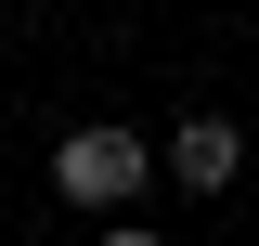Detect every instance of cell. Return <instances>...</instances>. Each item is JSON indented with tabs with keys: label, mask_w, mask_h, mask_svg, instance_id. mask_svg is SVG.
<instances>
[{
	"label": "cell",
	"mask_w": 259,
	"mask_h": 246,
	"mask_svg": "<svg viewBox=\"0 0 259 246\" xmlns=\"http://www.w3.org/2000/svg\"><path fill=\"white\" fill-rule=\"evenodd\" d=\"M143 182H168V143H143V130H117V117H78L52 143V194H65V208L143 220Z\"/></svg>",
	"instance_id": "obj_1"
},
{
	"label": "cell",
	"mask_w": 259,
	"mask_h": 246,
	"mask_svg": "<svg viewBox=\"0 0 259 246\" xmlns=\"http://www.w3.org/2000/svg\"><path fill=\"white\" fill-rule=\"evenodd\" d=\"M168 182H182V194H233V182H246V130H233V117H182V130H168Z\"/></svg>",
	"instance_id": "obj_2"
},
{
	"label": "cell",
	"mask_w": 259,
	"mask_h": 246,
	"mask_svg": "<svg viewBox=\"0 0 259 246\" xmlns=\"http://www.w3.org/2000/svg\"><path fill=\"white\" fill-rule=\"evenodd\" d=\"M104 246H168V233H143V220H104Z\"/></svg>",
	"instance_id": "obj_3"
}]
</instances>
